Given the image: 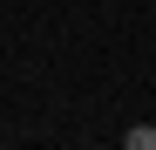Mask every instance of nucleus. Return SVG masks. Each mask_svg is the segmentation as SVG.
<instances>
[{
	"label": "nucleus",
	"instance_id": "f257e3e1",
	"mask_svg": "<svg viewBox=\"0 0 156 150\" xmlns=\"http://www.w3.org/2000/svg\"><path fill=\"white\" fill-rule=\"evenodd\" d=\"M122 150H156V116L136 123V130H122Z\"/></svg>",
	"mask_w": 156,
	"mask_h": 150
}]
</instances>
